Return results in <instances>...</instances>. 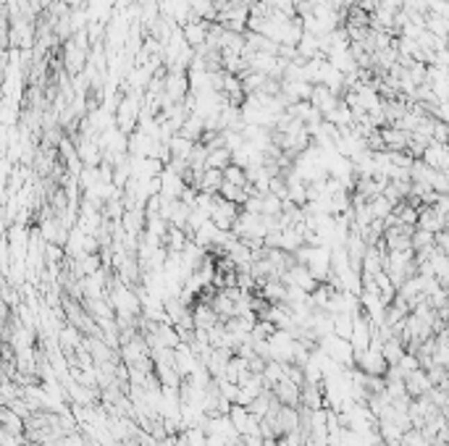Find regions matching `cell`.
Segmentation results:
<instances>
[{"label":"cell","instance_id":"9c48e42d","mask_svg":"<svg viewBox=\"0 0 449 446\" xmlns=\"http://www.w3.org/2000/svg\"><path fill=\"white\" fill-rule=\"evenodd\" d=\"M165 144H168L171 160H187L189 153H192V144H195V142L187 140V137H181V134H174V137L165 142Z\"/></svg>","mask_w":449,"mask_h":446},{"label":"cell","instance_id":"52a82bcc","mask_svg":"<svg viewBox=\"0 0 449 446\" xmlns=\"http://www.w3.org/2000/svg\"><path fill=\"white\" fill-rule=\"evenodd\" d=\"M202 131H205V118H202L200 113H189L177 134H181V137H187V140H192V142H197L202 137Z\"/></svg>","mask_w":449,"mask_h":446},{"label":"cell","instance_id":"5b68a950","mask_svg":"<svg viewBox=\"0 0 449 446\" xmlns=\"http://www.w3.org/2000/svg\"><path fill=\"white\" fill-rule=\"evenodd\" d=\"M271 394L281 402V404H286V407H300V386L292 383L286 376H284L281 381H276V383H273Z\"/></svg>","mask_w":449,"mask_h":446},{"label":"cell","instance_id":"ba28073f","mask_svg":"<svg viewBox=\"0 0 449 446\" xmlns=\"http://www.w3.org/2000/svg\"><path fill=\"white\" fill-rule=\"evenodd\" d=\"M381 354H384L386 365H397L400 363V357L405 354V344H402L394 333H389L386 339H381Z\"/></svg>","mask_w":449,"mask_h":446},{"label":"cell","instance_id":"7c38bea8","mask_svg":"<svg viewBox=\"0 0 449 446\" xmlns=\"http://www.w3.org/2000/svg\"><path fill=\"white\" fill-rule=\"evenodd\" d=\"M224 181H229V184H236V187H247V174H245V168H239V165L229 163L224 168Z\"/></svg>","mask_w":449,"mask_h":446},{"label":"cell","instance_id":"277c9868","mask_svg":"<svg viewBox=\"0 0 449 446\" xmlns=\"http://www.w3.org/2000/svg\"><path fill=\"white\" fill-rule=\"evenodd\" d=\"M339 100H342V97H336V94L331 92V90H326L323 84H313V92H310V100H307V103L316 108L320 113V118H323L326 113H331L334 108L339 106Z\"/></svg>","mask_w":449,"mask_h":446},{"label":"cell","instance_id":"6da1fadb","mask_svg":"<svg viewBox=\"0 0 449 446\" xmlns=\"http://www.w3.org/2000/svg\"><path fill=\"white\" fill-rule=\"evenodd\" d=\"M318 349L323 354H329L331 360L336 365H342V367H352V347H350V341L347 339H339V336H323L318 341Z\"/></svg>","mask_w":449,"mask_h":446},{"label":"cell","instance_id":"3957f363","mask_svg":"<svg viewBox=\"0 0 449 446\" xmlns=\"http://www.w3.org/2000/svg\"><path fill=\"white\" fill-rule=\"evenodd\" d=\"M415 229L436 234L441 229H447V215H439L431 205H418V221H415Z\"/></svg>","mask_w":449,"mask_h":446},{"label":"cell","instance_id":"4fadbf2b","mask_svg":"<svg viewBox=\"0 0 449 446\" xmlns=\"http://www.w3.org/2000/svg\"><path fill=\"white\" fill-rule=\"evenodd\" d=\"M58 446H87V438L82 433H76V431H71V433L60 436Z\"/></svg>","mask_w":449,"mask_h":446},{"label":"cell","instance_id":"8fae6325","mask_svg":"<svg viewBox=\"0 0 449 446\" xmlns=\"http://www.w3.org/2000/svg\"><path fill=\"white\" fill-rule=\"evenodd\" d=\"M368 208H370V215H373V221H384L391 210H394V205H391L384 195H376V197H370L368 200Z\"/></svg>","mask_w":449,"mask_h":446},{"label":"cell","instance_id":"30bf717a","mask_svg":"<svg viewBox=\"0 0 449 446\" xmlns=\"http://www.w3.org/2000/svg\"><path fill=\"white\" fill-rule=\"evenodd\" d=\"M231 163V150L229 147H213L208 150V158H205V168H218V171H224L226 165Z\"/></svg>","mask_w":449,"mask_h":446},{"label":"cell","instance_id":"7a4b0ae2","mask_svg":"<svg viewBox=\"0 0 449 446\" xmlns=\"http://www.w3.org/2000/svg\"><path fill=\"white\" fill-rule=\"evenodd\" d=\"M421 160H423L428 168H434V171H444L447 174L449 168V153H447V144L444 142H428L425 144L423 155H421Z\"/></svg>","mask_w":449,"mask_h":446},{"label":"cell","instance_id":"8992f818","mask_svg":"<svg viewBox=\"0 0 449 446\" xmlns=\"http://www.w3.org/2000/svg\"><path fill=\"white\" fill-rule=\"evenodd\" d=\"M402 381H405V391H407V397H410V399L423 397V394H428V388H431L423 367H418V370H413V373H407Z\"/></svg>","mask_w":449,"mask_h":446}]
</instances>
